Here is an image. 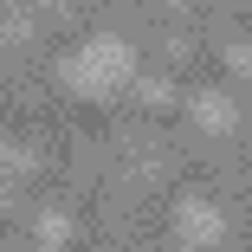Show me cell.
<instances>
[{
	"mask_svg": "<svg viewBox=\"0 0 252 252\" xmlns=\"http://www.w3.org/2000/svg\"><path fill=\"white\" fill-rule=\"evenodd\" d=\"M129 71H136V45L117 39V32H97L91 45H78L71 59H59V78L78 84V91H117Z\"/></svg>",
	"mask_w": 252,
	"mask_h": 252,
	"instance_id": "1",
	"label": "cell"
},
{
	"mask_svg": "<svg viewBox=\"0 0 252 252\" xmlns=\"http://www.w3.org/2000/svg\"><path fill=\"white\" fill-rule=\"evenodd\" d=\"M59 239H71V214H65V207H45V214H39V246L59 252Z\"/></svg>",
	"mask_w": 252,
	"mask_h": 252,
	"instance_id": "4",
	"label": "cell"
},
{
	"mask_svg": "<svg viewBox=\"0 0 252 252\" xmlns=\"http://www.w3.org/2000/svg\"><path fill=\"white\" fill-rule=\"evenodd\" d=\"M188 110H194L200 129H233V117H239V104H233L226 91H194V97H188Z\"/></svg>",
	"mask_w": 252,
	"mask_h": 252,
	"instance_id": "3",
	"label": "cell"
},
{
	"mask_svg": "<svg viewBox=\"0 0 252 252\" xmlns=\"http://www.w3.org/2000/svg\"><path fill=\"white\" fill-rule=\"evenodd\" d=\"M142 97H149V104H168L175 84H168V78H142Z\"/></svg>",
	"mask_w": 252,
	"mask_h": 252,
	"instance_id": "6",
	"label": "cell"
},
{
	"mask_svg": "<svg viewBox=\"0 0 252 252\" xmlns=\"http://www.w3.org/2000/svg\"><path fill=\"white\" fill-rule=\"evenodd\" d=\"M226 65H233L239 78H252V45H246V39H239V45H226Z\"/></svg>",
	"mask_w": 252,
	"mask_h": 252,
	"instance_id": "5",
	"label": "cell"
},
{
	"mask_svg": "<svg viewBox=\"0 0 252 252\" xmlns=\"http://www.w3.org/2000/svg\"><path fill=\"white\" fill-rule=\"evenodd\" d=\"M220 233H226V214L214 207L207 194H188L181 200V239L188 246H220Z\"/></svg>",
	"mask_w": 252,
	"mask_h": 252,
	"instance_id": "2",
	"label": "cell"
}]
</instances>
